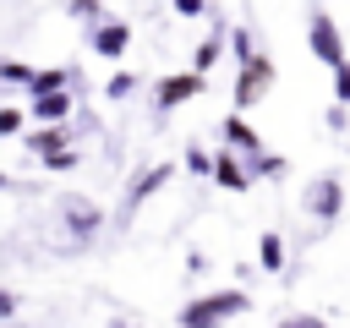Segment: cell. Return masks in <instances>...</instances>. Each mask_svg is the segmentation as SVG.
Listing matches in <instances>:
<instances>
[{
  "label": "cell",
  "instance_id": "18",
  "mask_svg": "<svg viewBox=\"0 0 350 328\" xmlns=\"http://www.w3.org/2000/svg\"><path fill=\"white\" fill-rule=\"evenodd\" d=\"M175 11H180V16H202L208 5H202V0H175Z\"/></svg>",
  "mask_w": 350,
  "mask_h": 328
},
{
  "label": "cell",
  "instance_id": "19",
  "mask_svg": "<svg viewBox=\"0 0 350 328\" xmlns=\"http://www.w3.org/2000/svg\"><path fill=\"white\" fill-rule=\"evenodd\" d=\"M279 328H328L323 317H290V323H279Z\"/></svg>",
  "mask_w": 350,
  "mask_h": 328
},
{
  "label": "cell",
  "instance_id": "9",
  "mask_svg": "<svg viewBox=\"0 0 350 328\" xmlns=\"http://www.w3.org/2000/svg\"><path fill=\"white\" fill-rule=\"evenodd\" d=\"M126 38H131V27H126V22H109V27H98V55H104V60H115V55L126 49Z\"/></svg>",
  "mask_w": 350,
  "mask_h": 328
},
{
  "label": "cell",
  "instance_id": "16",
  "mask_svg": "<svg viewBox=\"0 0 350 328\" xmlns=\"http://www.w3.org/2000/svg\"><path fill=\"white\" fill-rule=\"evenodd\" d=\"M22 126V109H0V137H11Z\"/></svg>",
  "mask_w": 350,
  "mask_h": 328
},
{
  "label": "cell",
  "instance_id": "5",
  "mask_svg": "<svg viewBox=\"0 0 350 328\" xmlns=\"http://www.w3.org/2000/svg\"><path fill=\"white\" fill-rule=\"evenodd\" d=\"M66 109H71V93H66V87L33 93V115H38V120H66Z\"/></svg>",
  "mask_w": 350,
  "mask_h": 328
},
{
  "label": "cell",
  "instance_id": "17",
  "mask_svg": "<svg viewBox=\"0 0 350 328\" xmlns=\"http://www.w3.org/2000/svg\"><path fill=\"white\" fill-rule=\"evenodd\" d=\"M71 11H77L82 22H93V16H98V0H71Z\"/></svg>",
  "mask_w": 350,
  "mask_h": 328
},
{
  "label": "cell",
  "instance_id": "3",
  "mask_svg": "<svg viewBox=\"0 0 350 328\" xmlns=\"http://www.w3.org/2000/svg\"><path fill=\"white\" fill-rule=\"evenodd\" d=\"M306 38H312V55H317L323 66H345V38H339V27L328 22V11H312Z\"/></svg>",
  "mask_w": 350,
  "mask_h": 328
},
{
  "label": "cell",
  "instance_id": "1",
  "mask_svg": "<svg viewBox=\"0 0 350 328\" xmlns=\"http://www.w3.org/2000/svg\"><path fill=\"white\" fill-rule=\"evenodd\" d=\"M241 312H246L241 290H213V295H197L180 306V328H219L224 317H241Z\"/></svg>",
  "mask_w": 350,
  "mask_h": 328
},
{
  "label": "cell",
  "instance_id": "4",
  "mask_svg": "<svg viewBox=\"0 0 350 328\" xmlns=\"http://www.w3.org/2000/svg\"><path fill=\"white\" fill-rule=\"evenodd\" d=\"M186 98H202V77L197 71H180V77H164L159 82V109H175Z\"/></svg>",
  "mask_w": 350,
  "mask_h": 328
},
{
  "label": "cell",
  "instance_id": "2",
  "mask_svg": "<svg viewBox=\"0 0 350 328\" xmlns=\"http://www.w3.org/2000/svg\"><path fill=\"white\" fill-rule=\"evenodd\" d=\"M268 87H273V60H268V55L241 60V71H235V104L246 109V104H257Z\"/></svg>",
  "mask_w": 350,
  "mask_h": 328
},
{
  "label": "cell",
  "instance_id": "11",
  "mask_svg": "<svg viewBox=\"0 0 350 328\" xmlns=\"http://www.w3.org/2000/svg\"><path fill=\"white\" fill-rule=\"evenodd\" d=\"M334 98H339V104H350V60H345V66H334Z\"/></svg>",
  "mask_w": 350,
  "mask_h": 328
},
{
  "label": "cell",
  "instance_id": "7",
  "mask_svg": "<svg viewBox=\"0 0 350 328\" xmlns=\"http://www.w3.org/2000/svg\"><path fill=\"white\" fill-rule=\"evenodd\" d=\"M224 142H230V153H257V148H262V142H257V131H252L241 115H230V120H224Z\"/></svg>",
  "mask_w": 350,
  "mask_h": 328
},
{
  "label": "cell",
  "instance_id": "13",
  "mask_svg": "<svg viewBox=\"0 0 350 328\" xmlns=\"http://www.w3.org/2000/svg\"><path fill=\"white\" fill-rule=\"evenodd\" d=\"M49 87H66V71H38L33 77V93H49Z\"/></svg>",
  "mask_w": 350,
  "mask_h": 328
},
{
  "label": "cell",
  "instance_id": "20",
  "mask_svg": "<svg viewBox=\"0 0 350 328\" xmlns=\"http://www.w3.org/2000/svg\"><path fill=\"white\" fill-rule=\"evenodd\" d=\"M11 312H16V295H5V290H0V317H11Z\"/></svg>",
  "mask_w": 350,
  "mask_h": 328
},
{
  "label": "cell",
  "instance_id": "14",
  "mask_svg": "<svg viewBox=\"0 0 350 328\" xmlns=\"http://www.w3.org/2000/svg\"><path fill=\"white\" fill-rule=\"evenodd\" d=\"M71 219H77V230H82V235H88V230L98 224V213H93L88 202H71Z\"/></svg>",
  "mask_w": 350,
  "mask_h": 328
},
{
  "label": "cell",
  "instance_id": "10",
  "mask_svg": "<svg viewBox=\"0 0 350 328\" xmlns=\"http://www.w3.org/2000/svg\"><path fill=\"white\" fill-rule=\"evenodd\" d=\"M257 257H262V268H279V262H284V241L268 230V235L257 241Z\"/></svg>",
  "mask_w": 350,
  "mask_h": 328
},
{
  "label": "cell",
  "instance_id": "8",
  "mask_svg": "<svg viewBox=\"0 0 350 328\" xmlns=\"http://www.w3.org/2000/svg\"><path fill=\"white\" fill-rule=\"evenodd\" d=\"M339 202H345L339 180H317V186H312V213H317V219H334V213H339Z\"/></svg>",
  "mask_w": 350,
  "mask_h": 328
},
{
  "label": "cell",
  "instance_id": "6",
  "mask_svg": "<svg viewBox=\"0 0 350 328\" xmlns=\"http://www.w3.org/2000/svg\"><path fill=\"white\" fill-rule=\"evenodd\" d=\"M213 180H219L224 191H246V186H252V175L235 164V153H219V159H213Z\"/></svg>",
  "mask_w": 350,
  "mask_h": 328
},
{
  "label": "cell",
  "instance_id": "15",
  "mask_svg": "<svg viewBox=\"0 0 350 328\" xmlns=\"http://www.w3.org/2000/svg\"><path fill=\"white\" fill-rule=\"evenodd\" d=\"M0 77H11V82H33V71L16 66V60H0Z\"/></svg>",
  "mask_w": 350,
  "mask_h": 328
},
{
  "label": "cell",
  "instance_id": "12",
  "mask_svg": "<svg viewBox=\"0 0 350 328\" xmlns=\"http://www.w3.org/2000/svg\"><path fill=\"white\" fill-rule=\"evenodd\" d=\"M213 60H219V38H208V44H202V49H197V66H191V71H197V77H202V71H208V66H213Z\"/></svg>",
  "mask_w": 350,
  "mask_h": 328
}]
</instances>
